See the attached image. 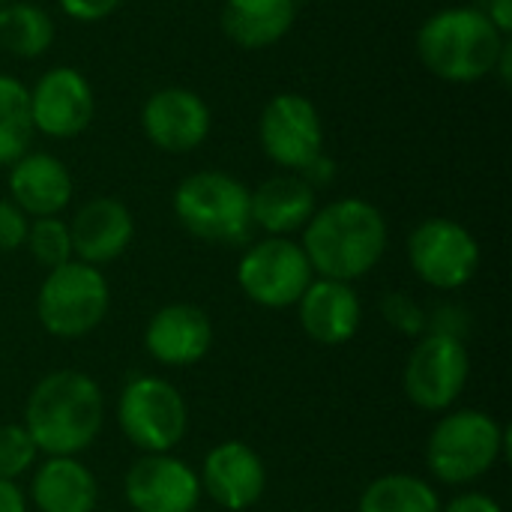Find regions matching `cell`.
<instances>
[{
    "label": "cell",
    "instance_id": "6da1fadb",
    "mask_svg": "<svg viewBox=\"0 0 512 512\" xmlns=\"http://www.w3.org/2000/svg\"><path fill=\"white\" fill-rule=\"evenodd\" d=\"M303 252L321 279H363L387 252L390 228L384 213L366 198H339L315 210L300 231Z\"/></svg>",
    "mask_w": 512,
    "mask_h": 512
},
{
    "label": "cell",
    "instance_id": "7a4b0ae2",
    "mask_svg": "<svg viewBox=\"0 0 512 512\" xmlns=\"http://www.w3.org/2000/svg\"><path fill=\"white\" fill-rule=\"evenodd\" d=\"M105 423V396L81 369L45 375L24 402L21 426L45 456H78L93 447Z\"/></svg>",
    "mask_w": 512,
    "mask_h": 512
},
{
    "label": "cell",
    "instance_id": "3957f363",
    "mask_svg": "<svg viewBox=\"0 0 512 512\" xmlns=\"http://www.w3.org/2000/svg\"><path fill=\"white\" fill-rule=\"evenodd\" d=\"M507 39L480 6H444L420 24L417 57L447 84H474L495 72Z\"/></svg>",
    "mask_w": 512,
    "mask_h": 512
},
{
    "label": "cell",
    "instance_id": "277c9868",
    "mask_svg": "<svg viewBox=\"0 0 512 512\" xmlns=\"http://www.w3.org/2000/svg\"><path fill=\"white\" fill-rule=\"evenodd\" d=\"M507 444V426L486 411L462 408L435 423L426 441V465L438 483L468 486L486 477L507 456Z\"/></svg>",
    "mask_w": 512,
    "mask_h": 512
},
{
    "label": "cell",
    "instance_id": "5b68a950",
    "mask_svg": "<svg viewBox=\"0 0 512 512\" xmlns=\"http://www.w3.org/2000/svg\"><path fill=\"white\" fill-rule=\"evenodd\" d=\"M177 222L198 240L237 246L249 240L252 204L249 186L225 171H195L183 177L171 198Z\"/></svg>",
    "mask_w": 512,
    "mask_h": 512
},
{
    "label": "cell",
    "instance_id": "8992f818",
    "mask_svg": "<svg viewBox=\"0 0 512 512\" xmlns=\"http://www.w3.org/2000/svg\"><path fill=\"white\" fill-rule=\"evenodd\" d=\"M111 309V288L99 267L66 261L39 285L36 318L54 339H81L93 333Z\"/></svg>",
    "mask_w": 512,
    "mask_h": 512
},
{
    "label": "cell",
    "instance_id": "52a82bcc",
    "mask_svg": "<svg viewBox=\"0 0 512 512\" xmlns=\"http://www.w3.org/2000/svg\"><path fill=\"white\" fill-rule=\"evenodd\" d=\"M117 426L141 453H171L186 438L189 408L171 381L138 375L120 390Z\"/></svg>",
    "mask_w": 512,
    "mask_h": 512
},
{
    "label": "cell",
    "instance_id": "ba28073f",
    "mask_svg": "<svg viewBox=\"0 0 512 512\" xmlns=\"http://www.w3.org/2000/svg\"><path fill=\"white\" fill-rule=\"evenodd\" d=\"M315 270L294 237H264L237 264L240 291L264 309H291L312 285Z\"/></svg>",
    "mask_w": 512,
    "mask_h": 512
},
{
    "label": "cell",
    "instance_id": "9c48e42d",
    "mask_svg": "<svg viewBox=\"0 0 512 512\" xmlns=\"http://www.w3.org/2000/svg\"><path fill=\"white\" fill-rule=\"evenodd\" d=\"M471 378V354L465 339L447 333H423L411 348L402 372V387L411 405L429 414L450 411Z\"/></svg>",
    "mask_w": 512,
    "mask_h": 512
},
{
    "label": "cell",
    "instance_id": "30bf717a",
    "mask_svg": "<svg viewBox=\"0 0 512 512\" xmlns=\"http://www.w3.org/2000/svg\"><path fill=\"white\" fill-rule=\"evenodd\" d=\"M408 264L435 291H459L480 270V243L456 219L432 216L408 234Z\"/></svg>",
    "mask_w": 512,
    "mask_h": 512
},
{
    "label": "cell",
    "instance_id": "8fae6325",
    "mask_svg": "<svg viewBox=\"0 0 512 512\" xmlns=\"http://www.w3.org/2000/svg\"><path fill=\"white\" fill-rule=\"evenodd\" d=\"M258 144L282 171L300 174L324 153V123L318 105L294 90L276 93L258 117Z\"/></svg>",
    "mask_w": 512,
    "mask_h": 512
},
{
    "label": "cell",
    "instance_id": "7c38bea8",
    "mask_svg": "<svg viewBox=\"0 0 512 512\" xmlns=\"http://www.w3.org/2000/svg\"><path fill=\"white\" fill-rule=\"evenodd\" d=\"M210 129V105L189 87H159L141 105V132L162 153H192L210 138Z\"/></svg>",
    "mask_w": 512,
    "mask_h": 512
},
{
    "label": "cell",
    "instance_id": "4fadbf2b",
    "mask_svg": "<svg viewBox=\"0 0 512 512\" xmlns=\"http://www.w3.org/2000/svg\"><path fill=\"white\" fill-rule=\"evenodd\" d=\"M96 114L90 81L75 66H51L30 87V117L39 135L69 141L78 138Z\"/></svg>",
    "mask_w": 512,
    "mask_h": 512
},
{
    "label": "cell",
    "instance_id": "5bb4252c",
    "mask_svg": "<svg viewBox=\"0 0 512 512\" xmlns=\"http://www.w3.org/2000/svg\"><path fill=\"white\" fill-rule=\"evenodd\" d=\"M123 495L132 512H195L204 492L189 462L171 453H144L129 465Z\"/></svg>",
    "mask_w": 512,
    "mask_h": 512
},
{
    "label": "cell",
    "instance_id": "9a60e30c",
    "mask_svg": "<svg viewBox=\"0 0 512 512\" xmlns=\"http://www.w3.org/2000/svg\"><path fill=\"white\" fill-rule=\"evenodd\" d=\"M201 492L222 510L243 512L255 507L267 489L264 459L243 441L216 444L201 465Z\"/></svg>",
    "mask_w": 512,
    "mask_h": 512
},
{
    "label": "cell",
    "instance_id": "2e32d148",
    "mask_svg": "<svg viewBox=\"0 0 512 512\" xmlns=\"http://www.w3.org/2000/svg\"><path fill=\"white\" fill-rule=\"evenodd\" d=\"M69 237L75 261L105 267L126 255V249L132 246L135 216L120 198L99 195L75 210V216L69 219Z\"/></svg>",
    "mask_w": 512,
    "mask_h": 512
},
{
    "label": "cell",
    "instance_id": "e0dca14e",
    "mask_svg": "<svg viewBox=\"0 0 512 512\" xmlns=\"http://www.w3.org/2000/svg\"><path fill=\"white\" fill-rule=\"evenodd\" d=\"M213 348V321L201 306L168 303L144 327V351L171 369L201 363Z\"/></svg>",
    "mask_w": 512,
    "mask_h": 512
},
{
    "label": "cell",
    "instance_id": "ac0fdd59",
    "mask_svg": "<svg viewBox=\"0 0 512 512\" xmlns=\"http://www.w3.org/2000/svg\"><path fill=\"white\" fill-rule=\"evenodd\" d=\"M75 195L72 174L63 159L45 150H27L9 165V201L30 219L60 216Z\"/></svg>",
    "mask_w": 512,
    "mask_h": 512
},
{
    "label": "cell",
    "instance_id": "d6986e66",
    "mask_svg": "<svg viewBox=\"0 0 512 512\" xmlns=\"http://www.w3.org/2000/svg\"><path fill=\"white\" fill-rule=\"evenodd\" d=\"M297 318L315 345L336 348L357 336L363 324V303L351 282L312 279L297 303Z\"/></svg>",
    "mask_w": 512,
    "mask_h": 512
},
{
    "label": "cell",
    "instance_id": "ffe728a7",
    "mask_svg": "<svg viewBox=\"0 0 512 512\" xmlns=\"http://www.w3.org/2000/svg\"><path fill=\"white\" fill-rule=\"evenodd\" d=\"M252 228H261L267 237H294L300 234L318 210V189H312L300 174L282 171L249 189Z\"/></svg>",
    "mask_w": 512,
    "mask_h": 512
},
{
    "label": "cell",
    "instance_id": "44dd1931",
    "mask_svg": "<svg viewBox=\"0 0 512 512\" xmlns=\"http://www.w3.org/2000/svg\"><path fill=\"white\" fill-rule=\"evenodd\" d=\"M30 501L39 512H96L99 483L78 456H45L33 471Z\"/></svg>",
    "mask_w": 512,
    "mask_h": 512
},
{
    "label": "cell",
    "instance_id": "7402d4cb",
    "mask_svg": "<svg viewBox=\"0 0 512 512\" xmlns=\"http://www.w3.org/2000/svg\"><path fill=\"white\" fill-rule=\"evenodd\" d=\"M297 12V0H225L219 24L237 48L264 51L291 33Z\"/></svg>",
    "mask_w": 512,
    "mask_h": 512
},
{
    "label": "cell",
    "instance_id": "603a6c76",
    "mask_svg": "<svg viewBox=\"0 0 512 512\" xmlns=\"http://www.w3.org/2000/svg\"><path fill=\"white\" fill-rule=\"evenodd\" d=\"M54 18L39 3L12 0L0 6V48L12 57L33 60L54 45Z\"/></svg>",
    "mask_w": 512,
    "mask_h": 512
},
{
    "label": "cell",
    "instance_id": "cb8c5ba5",
    "mask_svg": "<svg viewBox=\"0 0 512 512\" xmlns=\"http://www.w3.org/2000/svg\"><path fill=\"white\" fill-rule=\"evenodd\" d=\"M357 512H441V498L414 474H384L363 489Z\"/></svg>",
    "mask_w": 512,
    "mask_h": 512
},
{
    "label": "cell",
    "instance_id": "d4e9b609",
    "mask_svg": "<svg viewBox=\"0 0 512 512\" xmlns=\"http://www.w3.org/2000/svg\"><path fill=\"white\" fill-rule=\"evenodd\" d=\"M36 129L30 117V87L0 72V165H12L30 150Z\"/></svg>",
    "mask_w": 512,
    "mask_h": 512
},
{
    "label": "cell",
    "instance_id": "484cf974",
    "mask_svg": "<svg viewBox=\"0 0 512 512\" xmlns=\"http://www.w3.org/2000/svg\"><path fill=\"white\" fill-rule=\"evenodd\" d=\"M24 249L33 255V261L45 270H54L66 261H72V237H69V222L60 216H42L30 219Z\"/></svg>",
    "mask_w": 512,
    "mask_h": 512
},
{
    "label": "cell",
    "instance_id": "4316f807",
    "mask_svg": "<svg viewBox=\"0 0 512 512\" xmlns=\"http://www.w3.org/2000/svg\"><path fill=\"white\" fill-rule=\"evenodd\" d=\"M39 459V450L21 423H0V480H18Z\"/></svg>",
    "mask_w": 512,
    "mask_h": 512
},
{
    "label": "cell",
    "instance_id": "83f0119b",
    "mask_svg": "<svg viewBox=\"0 0 512 512\" xmlns=\"http://www.w3.org/2000/svg\"><path fill=\"white\" fill-rule=\"evenodd\" d=\"M381 315H384V321H387L396 333H402V336H408V339H417V336H423V333L429 330V315H426V309H423L411 294H405V291H390V294H384V297H381Z\"/></svg>",
    "mask_w": 512,
    "mask_h": 512
},
{
    "label": "cell",
    "instance_id": "f1b7e54d",
    "mask_svg": "<svg viewBox=\"0 0 512 512\" xmlns=\"http://www.w3.org/2000/svg\"><path fill=\"white\" fill-rule=\"evenodd\" d=\"M30 216L18 210L9 198H0V252H15L24 246Z\"/></svg>",
    "mask_w": 512,
    "mask_h": 512
},
{
    "label": "cell",
    "instance_id": "f546056e",
    "mask_svg": "<svg viewBox=\"0 0 512 512\" xmlns=\"http://www.w3.org/2000/svg\"><path fill=\"white\" fill-rule=\"evenodd\" d=\"M63 15L81 24H96L105 21L108 15H114L126 0H57Z\"/></svg>",
    "mask_w": 512,
    "mask_h": 512
},
{
    "label": "cell",
    "instance_id": "4dcf8cb0",
    "mask_svg": "<svg viewBox=\"0 0 512 512\" xmlns=\"http://www.w3.org/2000/svg\"><path fill=\"white\" fill-rule=\"evenodd\" d=\"M441 512H504V507L486 492H462L450 504H444Z\"/></svg>",
    "mask_w": 512,
    "mask_h": 512
},
{
    "label": "cell",
    "instance_id": "1f68e13d",
    "mask_svg": "<svg viewBox=\"0 0 512 512\" xmlns=\"http://www.w3.org/2000/svg\"><path fill=\"white\" fill-rule=\"evenodd\" d=\"M300 177H303L312 189L330 186V183H333V177H336V162H333L327 153H321L318 159H312V162L300 171Z\"/></svg>",
    "mask_w": 512,
    "mask_h": 512
},
{
    "label": "cell",
    "instance_id": "d6a6232c",
    "mask_svg": "<svg viewBox=\"0 0 512 512\" xmlns=\"http://www.w3.org/2000/svg\"><path fill=\"white\" fill-rule=\"evenodd\" d=\"M486 12V18L504 33L510 36L512 33V0H489L486 6H480Z\"/></svg>",
    "mask_w": 512,
    "mask_h": 512
},
{
    "label": "cell",
    "instance_id": "836d02e7",
    "mask_svg": "<svg viewBox=\"0 0 512 512\" xmlns=\"http://www.w3.org/2000/svg\"><path fill=\"white\" fill-rule=\"evenodd\" d=\"M0 512H27V495L15 480H0Z\"/></svg>",
    "mask_w": 512,
    "mask_h": 512
},
{
    "label": "cell",
    "instance_id": "e575fe53",
    "mask_svg": "<svg viewBox=\"0 0 512 512\" xmlns=\"http://www.w3.org/2000/svg\"><path fill=\"white\" fill-rule=\"evenodd\" d=\"M492 75H498L504 87H507V84L512 81V42L510 39L504 42V48H501V54H498V63H495V72H492Z\"/></svg>",
    "mask_w": 512,
    "mask_h": 512
},
{
    "label": "cell",
    "instance_id": "d590c367",
    "mask_svg": "<svg viewBox=\"0 0 512 512\" xmlns=\"http://www.w3.org/2000/svg\"><path fill=\"white\" fill-rule=\"evenodd\" d=\"M6 3H12V0H0V6H6Z\"/></svg>",
    "mask_w": 512,
    "mask_h": 512
},
{
    "label": "cell",
    "instance_id": "8d00e7d4",
    "mask_svg": "<svg viewBox=\"0 0 512 512\" xmlns=\"http://www.w3.org/2000/svg\"><path fill=\"white\" fill-rule=\"evenodd\" d=\"M96 512H117V510H96Z\"/></svg>",
    "mask_w": 512,
    "mask_h": 512
}]
</instances>
